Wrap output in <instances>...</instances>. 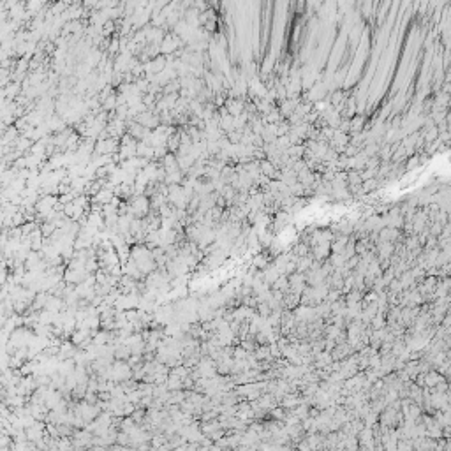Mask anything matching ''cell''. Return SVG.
<instances>
[{
    "mask_svg": "<svg viewBox=\"0 0 451 451\" xmlns=\"http://www.w3.org/2000/svg\"><path fill=\"white\" fill-rule=\"evenodd\" d=\"M148 210H150V201H148L145 196H138V198H134L131 201V212H132V215L138 217V219L147 215Z\"/></svg>",
    "mask_w": 451,
    "mask_h": 451,
    "instance_id": "1",
    "label": "cell"
}]
</instances>
